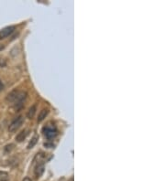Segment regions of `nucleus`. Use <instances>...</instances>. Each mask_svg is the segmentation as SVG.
<instances>
[{
    "instance_id": "nucleus-11",
    "label": "nucleus",
    "mask_w": 165,
    "mask_h": 181,
    "mask_svg": "<svg viewBox=\"0 0 165 181\" xmlns=\"http://www.w3.org/2000/svg\"><path fill=\"white\" fill-rule=\"evenodd\" d=\"M37 141H38V136H34V137L31 139V141L29 142V145H28V148L30 149V148H32L34 145H35L37 144Z\"/></svg>"
},
{
    "instance_id": "nucleus-1",
    "label": "nucleus",
    "mask_w": 165,
    "mask_h": 181,
    "mask_svg": "<svg viewBox=\"0 0 165 181\" xmlns=\"http://www.w3.org/2000/svg\"><path fill=\"white\" fill-rule=\"evenodd\" d=\"M43 133L48 139H51L57 135V129H56L55 126L49 125L43 128Z\"/></svg>"
},
{
    "instance_id": "nucleus-6",
    "label": "nucleus",
    "mask_w": 165,
    "mask_h": 181,
    "mask_svg": "<svg viewBox=\"0 0 165 181\" xmlns=\"http://www.w3.org/2000/svg\"><path fill=\"white\" fill-rule=\"evenodd\" d=\"M19 91H17V90H14V91H12L11 92H9V93L7 94V101H9V103H12V101H15V100L17 99V97H18V94H19Z\"/></svg>"
},
{
    "instance_id": "nucleus-2",
    "label": "nucleus",
    "mask_w": 165,
    "mask_h": 181,
    "mask_svg": "<svg viewBox=\"0 0 165 181\" xmlns=\"http://www.w3.org/2000/svg\"><path fill=\"white\" fill-rule=\"evenodd\" d=\"M23 121H24L23 116H19V117L15 118L14 120L11 122L9 126H8V130H9V132H15L18 128H19V126L21 125H22Z\"/></svg>"
},
{
    "instance_id": "nucleus-8",
    "label": "nucleus",
    "mask_w": 165,
    "mask_h": 181,
    "mask_svg": "<svg viewBox=\"0 0 165 181\" xmlns=\"http://www.w3.org/2000/svg\"><path fill=\"white\" fill-rule=\"evenodd\" d=\"M48 113H49V110L44 108V109H42L41 111L40 112V113H39V116H38V122L40 123V122H42L44 119L46 118V116L48 115Z\"/></svg>"
},
{
    "instance_id": "nucleus-10",
    "label": "nucleus",
    "mask_w": 165,
    "mask_h": 181,
    "mask_svg": "<svg viewBox=\"0 0 165 181\" xmlns=\"http://www.w3.org/2000/svg\"><path fill=\"white\" fill-rule=\"evenodd\" d=\"M0 181H8V174L5 171H0Z\"/></svg>"
},
{
    "instance_id": "nucleus-4",
    "label": "nucleus",
    "mask_w": 165,
    "mask_h": 181,
    "mask_svg": "<svg viewBox=\"0 0 165 181\" xmlns=\"http://www.w3.org/2000/svg\"><path fill=\"white\" fill-rule=\"evenodd\" d=\"M15 27L14 26H9V27L4 28L3 29L0 30V39H4L7 38L9 35H11L15 30Z\"/></svg>"
},
{
    "instance_id": "nucleus-5",
    "label": "nucleus",
    "mask_w": 165,
    "mask_h": 181,
    "mask_svg": "<svg viewBox=\"0 0 165 181\" xmlns=\"http://www.w3.org/2000/svg\"><path fill=\"white\" fill-rule=\"evenodd\" d=\"M43 172H44V164H41V163H39V164L36 166L35 167V170H34V173H35L36 178H40V176L43 174Z\"/></svg>"
},
{
    "instance_id": "nucleus-3",
    "label": "nucleus",
    "mask_w": 165,
    "mask_h": 181,
    "mask_svg": "<svg viewBox=\"0 0 165 181\" xmlns=\"http://www.w3.org/2000/svg\"><path fill=\"white\" fill-rule=\"evenodd\" d=\"M26 97H27V92L26 91H20L19 92L18 97H17V99L15 100V108L17 109H19L22 107L23 105V101H25Z\"/></svg>"
},
{
    "instance_id": "nucleus-12",
    "label": "nucleus",
    "mask_w": 165,
    "mask_h": 181,
    "mask_svg": "<svg viewBox=\"0 0 165 181\" xmlns=\"http://www.w3.org/2000/svg\"><path fill=\"white\" fill-rule=\"evenodd\" d=\"M4 89V84H3V83H2V82L1 81H0V91H1L2 90Z\"/></svg>"
},
{
    "instance_id": "nucleus-13",
    "label": "nucleus",
    "mask_w": 165,
    "mask_h": 181,
    "mask_svg": "<svg viewBox=\"0 0 165 181\" xmlns=\"http://www.w3.org/2000/svg\"><path fill=\"white\" fill-rule=\"evenodd\" d=\"M23 181H32V180L30 179L29 178H28V176H27V178H25L23 179Z\"/></svg>"
},
{
    "instance_id": "nucleus-14",
    "label": "nucleus",
    "mask_w": 165,
    "mask_h": 181,
    "mask_svg": "<svg viewBox=\"0 0 165 181\" xmlns=\"http://www.w3.org/2000/svg\"><path fill=\"white\" fill-rule=\"evenodd\" d=\"M68 181H75V179H73V176H72V178H71L70 179H69Z\"/></svg>"
},
{
    "instance_id": "nucleus-7",
    "label": "nucleus",
    "mask_w": 165,
    "mask_h": 181,
    "mask_svg": "<svg viewBox=\"0 0 165 181\" xmlns=\"http://www.w3.org/2000/svg\"><path fill=\"white\" fill-rule=\"evenodd\" d=\"M28 131L27 130H22L20 132V133H19V135L16 136V141L17 142H22V141L25 140V138L27 137V135H28Z\"/></svg>"
},
{
    "instance_id": "nucleus-9",
    "label": "nucleus",
    "mask_w": 165,
    "mask_h": 181,
    "mask_svg": "<svg viewBox=\"0 0 165 181\" xmlns=\"http://www.w3.org/2000/svg\"><path fill=\"white\" fill-rule=\"evenodd\" d=\"M36 110H37L36 105H35V104H34V105H32V106H31V107H30V108L29 109L28 113H27V116H28L29 119H31V118L34 116V114H35V113H36Z\"/></svg>"
}]
</instances>
